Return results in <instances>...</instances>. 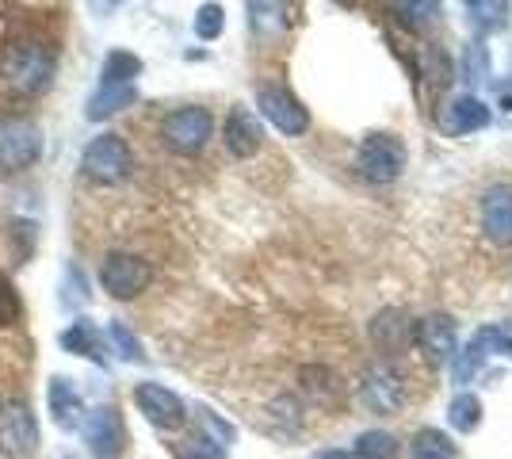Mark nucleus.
Returning <instances> with one entry per match:
<instances>
[{
    "instance_id": "nucleus-3",
    "label": "nucleus",
    "mask_w": 512,
    "mask_h": 459,
    "mask_svg": "<svg viewBox=\"0 0 512 459\" xmlns=\"http://www.w3.org/2000/svg\"><path fill=\"white\" fill-rule=\"evenodd\" d=\"M100 284L111 299H138L153 284V264L138 253L115 249L100 261Z\"/></svg>"
},
{
    "instance_id": "nucleus-25",
    "label": "nucleus",
    "mask_w": 512,
    "mask_h": 459,
    "mask_svg": "<svg viewBox=\"0 0 512 459\" xmlns=\"http://www.w3.org/2000/svg\"><path fill=\"white\" fill-rule=\"evenodd\" d=\"M448 421L455 425V429H463V433L478 429V421H482V402H478L474 394H459V398L451 402Z\"/></svg>"
},
{
    "instance_id": "nucleus-4",
    "label": "nucleus",
    "mask_w": 512,
    "mask_h": 459,
    "mask_svg": "<svg viewBox=\"0 0 512 459\" xmlns=\"http://www.w3.org/2000/svg\"><path fill=\"white\" fill-rule=\"evenodd\" d=\"M81 169H85L88 180L119 184V180H127L130 169H134V153H130V146L119 134H100V138H92L85 146V153H81Z\"/></svg>"
},
{
    "instance_id": "nucleus-9",
    "label": "nucleus",
    "mask_w": 512,
    "mask_h": 459,
    "mask_svg": "<svg viewBox=\"0 0 512 459\" xmlns=\"http://www.w3.org/2000/svg\"><path fill=\"white\" fill-rule=\"evenodd\" d=\"M134 402H138V410L150 417L157 429H180L188 421L184 402L169 387H161V383H138L134 387Z\"/></svg>"
},
{
    "instance_id": "nucleus-27",
    "label": "nucleus",
    "mask_w": 512,
    "mask_h": 459,
    "mask_svg": "<svg viewBox=\"0 0 512 459\" xmlns=\"http://www.w3.org/2000/svg\"><path fill=\"white\" fill-rule=\"evenodd\" d=\"M486 356H490V345H486V341H482V333H478L467 349H463V356H459V364H455V379H459V383H467L470 375L482 368V360H486Z\"/></svg>"
},
{
    "instance_id": "nucleus-17",
    "label": "nucleus",
    "mask_w": 512,
    "mask_h": 459,
    "mask_svg": "<svg viewBox=\"0 0 512 459\" xmlns=\"http://www.w3.org/2000/svg\"><path fill=\"white\" fill-rule=\"evenodd\" d=\"M371 333H375L379 349L394 352V349H402V345H406V341L413 337V333H417V329H413V322H409L402 310H383V314L375 318Z\"/></svg>"
},
{
    "instance_id": "nucleus-13",
    "label": "nucleus",
    "mask_w": 512,
    "mask_h": 459,
    "mask_svg": "<svg viewBox=\"0 0 512 459\" xmlns=\"http://www.w3.org/2000/svg\"><path fill=\"white\" fill-rule=\"evenodd\" d=\"M222 138H226V150L234 153V157H253L260 150V123H256L253 115L245 108H234L226 115V127H222Z\"/></svg>"
},
{
    "instance_id": "nucleus-20",
    "label": "nucleus",
    "mask_w": 512,
    "mask_h": 459,
    "mask_svg": "<svg viewBox=\"0 0 512 459\" xmlns=\"http://www.w3.org/2000/svg\"><path fill=\"white\" fill-rule=\"evenodd\" d=\"M62 349L88 356V360H104V345H100V333L92 329V322H73L62 333Z\"/></svg>"
},
{
    "instance_id": "nucleus-8",
    "label": "nucleus",
    "mask_w": 512,
    "mask_h": 459,
    "mask_svg": "<svg viewBox=\"0 0 512 459\" xmlns=\"http://www.w3.org/2000/svg\"><path fill=\"white\" fill-rule=\"evenodd\" d=\"M256 104L264 111V119L283 134H306L310 131V111L299 104V96H291L283 85H260L256 88Z\"/></svg>"
},
{
    "instance_id": "nucleus-29",
    "label": "nucleus",
    "mask_w": 512,
    "mask_h": 459,
    "mask_svg": "<svg viewBox=\"0 0 512 459\" xmlns=\"http://www.w3.org/2000/svg\"><path fill=\"white\" fill-rule=\"evenodd\" d=\"M23 314L20 306V295H16V287H12V280L8 276H0V329L16 326Z\"/></svg>"
},
{
    "instance_id": "nucleus-2",
    "label": "nucleus",
    "mask_w": 512,
    "mask_h": 459,
    "mask_svg": "<svg viewBox=\"0 0 512 459\" xmlns=\"http://www.w3.org/2000/svg\"><path fill=\"white\" fill-rule=\"evenodd\" d=\"M211 134H214V115L207 108H195V104L169 111L161 119V142L172 153H180V157H195V153L211 142Z\"/></svg>"
},
{
    "instance_id": "nucleus-11",
    "label": "nucleus",
    "mask_w": 512,
    "mask_h": 459,
    "mask_svg": "<svg viewBox=\"0 0 512 459\" xmlns=\"http://www.w3.org/2000/svg\"><path fill=\"white\" fill-rule=\"evenodd\" d=\"M363 402L379 414H398L406 406V379L394 368H375L363 375Z\"/></svg>"
},
{
    "instance_id": "nucleus-6",
    "label": "nucleus",
    "mask_w": 512,
    "mask_h": 459,
    "mask_svg": "<svg viewBox=\"0 0 512 459\" xmlns=\"http://www.w3.org/2000/svg\"><path fill=\"white\" fill-rule=\"evenodd\" d=\"M356 169L371 184H390L406 169V146L394 134H367L360 153H356Z\"/></svg>"
},
{
    "instance_id": "nucleus-28",
    "label": "nucleus",
    "mask_w": 512,
    "mask_h": 459,
    "mask_svg": "<svg viewBox=\"0 0 512 459\" xmlns=\"http://www.w3.org/2000/svg\"><path fill=\"white\" fill-rule=\"evenodd\" d=\"M222 27H226V12H222V4H203V8H199V16H195V35L211 43V39L222 35Z\"/></svg>"
},
{
    "instance_id": "nucleus-23",
    "label": "nucleus",
    "mask_w": 512,
    "mask_h": 459,
    "mask_svg": "<svg viewBox=\"0 0 512 459\" xmlns=\"http://www.w3.org/2000/svg\"><path fill=\"white\" fill-rule=\"evenodd\" d=\"M413 459H455V444L440 429H421L413 437Z\"/></svg>"
},
{
    "instance_id": "nucleus-5",
    "label": "nucleus",
    "mask_w": 512,
    "mask_h": 459,
    "mask_svg": "<svg viewBox=\"0 0 512 459\" xmlns=\"http://www.w3.org/2000/svg\"><path fill=\"white\" fill-rule=\"evenodd\" d=\"M43 157V131L31 119H0V173H23Z\"/></svg>"
},
{
    "instance_id": "nucleus-31",
    "label": "nucleus",
    "mask_w": 512,
    "mask_h": 459,
    "mask_svg": "<svg viewBox=\"0 0 512 459\" xmlns=\"http://www.w3.org/2000/svg\"><path fill=\"white\" fill-rule=\"evenodd\" d=\"M314 459H348V452H337V448H329V452H321V456Z\"/></svg>"
},
{
    "instance_id": "nucleus-16",
    "label": "nucleus",
    "mask_w": 512,
    "mask_h": 459,
    "mask_svg": "<svg viewBox=\"0 0 512 459\" xmlns=\"http://www.w3.org/2000/svg\"><path fill=\"white\" fill-rule=\"evenodd\" d=\"M138 100V92H134V85H100V92L88 100L85 115L92 119V123H100V119H111L115 111L130 108Z\"/></svg>"
},
{
    "instance_id": "nucleus-26",
    "label": "nucleus",
    "mask_w": 512,
    "mask_h": 459,
    "mask_svg": "<svg viewBox=\"0 0 512 459\" xmlns=\"http://www.w3.org/2000/svg\"><path fill=\"white\" fill-rule=\"evenodd\" d=\"M402 16L409 27H428L444 16V4L440 0H402Z\"/></svg>"
},
{
    "instance_id": "nucleus-14",
    "label": "nucleus",
    "mask_w": 512,
    "mask_h": 459,
    "mask_svg": "<svg viewBox=\"0 0 512 459\" xmlns=\"http://www.w3.org/2000/svg\"><path fill=\"white\" fill-rule=\"evenodd\" d=\"M413 337H417V345H421L432 360H451V356H455V326H451L448 318H440V314L425 318Z\"/></svg>"
},
{
    "instance_id": "nucleus-18",
    "label": "nucleus",
    "mask_w": 512,
    "mask_h": 459,
    "mask_svg": "<svg viewBox=\"0 0 512 459\" xmlns=\"http://www.w3.org/2000/svg\"><path fill=\"white\" fill-rule=\"evenodd\" d=\"M482 127H490V111H486V104L474 100V96H459V100L451 104L448 131L467 134V131H482Z\"/></svg>"
},
{
    "instance_id": "nucleus-24",
    "label": "nucleus",
    "mask_w": 512,
    "mask_h": 459,
    "mask_svg": "<svg viewBox=\"0 0 512 459\" xmlns=\"http://www.w3.org/2000/svg\"><path fill=\"white\" fill-rule=\"evenodd\" d=\"M398 456V440L390 437V433H363L356 440V459H394Z\"/></svg>"
},
{
    "instance_id": "nucleus-1",
    "label": "nucleus",
    "mask_w": 512,
    "mask_h": 459,
    "mask_svg": "<svg viewBox=\"0 0 512 459\" xmlns=\"http://www.w3.org/2000/svg\"><path fill=\"white\" fill-rule=\"evenodd\" d=\"M54 66H58L54 46L35 31L12 35L0 50V81L16 92H43L54 77Z\"/></svg>"
},
{
    "instance_id": "nucleus-22",
    "label": "nucleus",
    "mask_w": 512,
    "mask_h": 459,
    "mask_svg": "<svg viewBox=\"0 0 512 459\" xmlns=\"http://www.w3.org/2000/svg\"><path fill=\"white\" fill-rule=\"evenodd\" d=\"M467 16L478 31H497L509 23V0H467Z\"/></svg>"
},
{
    "instance_id": "nucleus-21",
    "label": "nucleus",
    "mask_w": 512,
    "mask_h": 459,
    "mask_svg": "<svg viewBox=\"0 0 512 459\" xmlns=\"http://www.w3.org/2000/svg\"><path fill=\"white\" fill-rule=\"evenodd\" d=\"M138 73H142V62H138L130 50H111L104 69H100V81H104V85H134Z\"/></svg>"
},
{
    "instance_id": "nucleus-7",
    "label": "nucleus",
    "mask_w": 512,
    "mask_h": 459,
    "mask_svg": "<svg viewBox=\"0 0 512 459\" xmlns=\"http://www.w3.org/2000/svg\"><path fill=\"white\" fill-rule=\"evenodd\" d=\"M0 448L16 459L35 456V448H39V425L23 398L0 402Z\"/></svg>"
},
{
    "instance_id": "nucleus-19",
    "label": "nucleus",
    "mask_w": 512,
    "mask_h": 459,
    "mask_svg": "<svg viewBox=\"0 0 512 459\" xmlns=\"http://www.w3.org/2000/svg\"><path fill=\"white\" fill-rule=\"evenodd\" d=\"M249 23L260 35H276L287 27V0H249Z\"/></svg>"
},
{
    "instance_id": "nucleus-10",
    "label": "nucleus",
    "mask_w": 512,
    "mask_h": 459,
    "mask_svg": "<svg viewBox=\"0 0 512 459\" xmlns=\"http://www.w3.org/2000/svg\"><path fill=\"white\" fill-rule=\"evenodd\" d=\"M81 429H85V440H88V448H92V456H100V459H111L123 448V440H127L123 417H119L115 406H100V410L85 414Z\"/></svg>"
},
{
    "instance_id": "nucleus-12",
    "label": "nucleus",
    "mask_w": 512,
    "mask_h": 459,
    "mask_svg": "<svg viewBox=\"0 0 512 459\" xmlns=\"http://www.w3.org/2000/svg\"><path fill=\"white\" fill-rule=\"evenodd\" d=\"M478 215H482V230H486V238L497 241V245H512V188H490L486 196H482V207H478Z\"/></svg>"
},
{
    "instance_id": "nucleus-15",
    "label": "nucleus",
    "mask_w": 512,
    "mask_h": 459,
    "mask_svg": "<svg viewBox=\"0 0 512 459\" xmlns=\"http://www.w3.org/2000/svg\"><path fill=\"white\" fill-rule=\"evenodd\" d=\"M50 414H54V421L62 429H77L81 425L85 406H81V398L73 391V379H54L50 383Z\"/></svg>"
},
{
    "instance_id": "nucleus-30",
    "label": "nucleus",
    "mask_w": 512,
    "mask_h": 459,
    "mask_svg": "<svg viewBox=\"0 0 512 459\" xmlns=\"http://www.w3.org/2000/svg\"><path fill=\"white\" fill-rule=\"evenodd\" d=\"M107 337H111V345L119 349V356H127V360H142V345H138V337H134L123 322H111V326H107Z\"/></svg>"
}]
</instances>
